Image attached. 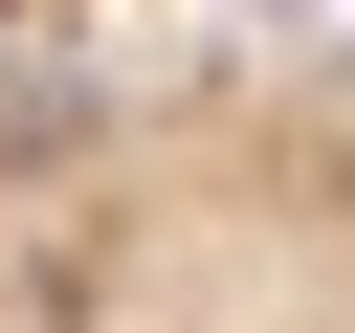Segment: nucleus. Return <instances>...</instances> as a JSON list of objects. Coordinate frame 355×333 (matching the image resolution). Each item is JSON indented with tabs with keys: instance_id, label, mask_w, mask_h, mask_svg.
Here are the masks:
<instances>
[{
	"instance_id": "1",
	"label": "nucleus",
	"mask_w": 355,
	"mask_h": 333,
	"mask_svg": "<svg viewBox=\"0 0 355 333\" xmlns=\"http://www.w3.org/2000/svg\"><path fill=\"white\" fill-rule=\"evenodd\" d=\"M0 333H355V22H0Z\"/></svg>"
},
{
	"instance_id": "2",
	"label": "nucleus",
	"mask_w": 355,
	"mask_h": 333,
	"mask_svg": "<svg viewBox=\"0 0 355 333\" xmlns=\"http://www.w3.org/2000/svg\"><path fill=\"white\" fill-rule=\"evenodd\" d=\"M0 22H67V0H0Z\"/></svg>"
}]
</instances>
